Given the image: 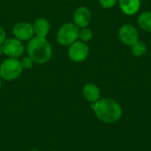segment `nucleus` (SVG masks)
I'll return each instance as SVG.
<instances>
[{"instance_id":"nucleus-1","label":"nucleus","mask_w":151,"mask_h":151,"mask_svg":"<svg viewBox=\"0 0 151 151\" xmlns=\"http://www.w3.org/2000/svg\"><path fill=\"white\" fill-rule=\"evenodd\" d=\"M91 107L93 108L96 117L105 123L116 122L122 115V109L120 105L116 101L110 98L99 99L96 103H92Z\"/></svg>"},{"instance_id":"nucleus-2","label":"nucleus","mask_w":151,"mask_h":151,"mask_svg":"<svg viewBox=\"0 0 151 151\" xmlns=\"http://www.w3.org/2000/svg\"><path fill=\"white\" fill-rule=\"evenodd\" d=\"M27 51L28 56L37 64L47 63L52 55V49L46 37H33L28 44Z\"/></svg>"},{"instance_id":"nucleus-3","label":"nucleus","mask_w":151,"mask_h":151,"mask_svg":"<svg viewBox=\"0 0 151 151\" xmlns=\"http://www.w3.org/2000/svg\"><path fill=\"white\" fill-rule=\"evenodd\" d=\"M20 61L17 58H7L0 65V77L5 81H13L22 73Z\"/></svg>"},{"instance_id":"nucleus-4","label":"nucleus","mask_w":151,"mask_h":151,"mask_svg":"<svg viewBox=\"0 0 151 151\" xmlns=\"http://www.w3.org/2000/svg\"><path fill=\"white\" fill-rule=\"evenodd\" d=\"M80 28L74 23H65L59 28L57 40L59 44L63 46H70L79 38Z\"/></svg>"},{"instance_id":"nucleus-5","label":"nucleus","mask_w":151,"mask_h":151,"mask_svg":"<svg viewBox=\"0 0 151 151\" xmlns=\"http://www.w3.org/2000/svg\"><path fill=\"white\" fill-rule=\"evenodd\" d=\"M89 53V48L86 42L76 41L72 43L68 49V57L73 62H82L87 59Z\"/></svg>"},{"instance_id":"nucleus-6","label":"nucleus","mask_w":151,"mask_h":151,"mask_svg":"<svg viewBox=\"0 0 151 151\" xmlns=\"http://www.w3.org/2000/svg\"><path fill=\"white\" fill-rule=\"evenodd\" d=\"M119 38L122 43L131 47L139 41V33L133 25L125 24L119 30Z\"/></svg>"},{"instance_id":"nucleus-7","label":"nucleus","mask_w":151,"mask_h":151,"mask_svg":"<svg viewBox=\"0 0 151 151\" xmlns=\"http://www.w3.org/2000/svg\"><path fill=\"white\" fill-rule=\"evenodd\" d=\"M2 46L4 54L12 58H17L20 57L24 51V46L22 42L17 38L6 39Z\"/></svg>"},{"instance_id":"nucleus-8","label":"nucleus","mask_w":151,"mask_h":151,"mask_svg":"<svg viewBox=\"0 0 151 151\" xmlns=\"http://www.w3.org/2000/svg\"><path fill=\"white\" fill-rule=\"evenodd\" d=\"M12 33L14 36L19 41L30 40L35 34L33 25L27 22H19L15 24L12 28Z\"/></svg>"},{"instance_id":"nucleus-9","label":"nucleus","mask_w":151,"mask_h":151,"mask_svg":"<svg viewBox=\"0 0 151 151\" xmlns=\"http://www.w3.org/2000/svg\"><path fill=\"white\" fill-rule=\"evenodd\" d=\"M91 12L90 11L85 7V6H81L76 9L73 14V23L80 28H84L87 27L91 21Z\"/></svg>"},{"instance_id":"nucleus-10","label":"nucleus","mask_w":151,"mask_h":151,"mask_svg":"<svg viewBox=\"0 0 151 151\" xmlns=\"http://www.w3.org/2000/svg\"><path fill=\"white\" fill-rule=\"evenodd\" d=\"M119 4L124 14L133 16L139 12L141 0H119Z\"/></svg>"},{"instance_id":"nucleus-11","label":"nucleus","mask_w":151,"mask_h":151,"mask_svg":"<svg viewBox=\"0 0 151 151\" xmlns=\"http://www.w3.org/2000/svg\"><path fill=\"white\" fill-rule=\"evenodd\" d=\"M33 29L36 36L46 37L50 32V22L44 18H38L33 24Z\"/></svg>"},{"instance_id":"nucleus-12","label":"nucleus","mask_w":151,"mask_h":151,"mask_svg":"<svg viewBox=\"0 0 151 151\" xmlns=\"http://www.w3.org/2000/svg\"><path fill=\"white\" fill-rule=\"evenodd\" d=\"M83 96L90 103H96L100 98V89L94 83H88L83 88Z\"/></svg>"},{"instance_id":"nucleus-13","label":"nucleus","mask_w":151,"mask_h":151,"mask_svg":"<svg viewBox=\"0 0 151 151\" xmlns=\"http://www.w3.org/2000/svg\"><path fill=\"white\" fill-rule=\"evenodd\" d=\"M138 26L142 30L151 33V12H143L138 17Z\"/></svg>"},{"instance_id":"nucleus-14","label":"nucleus","mask_w":151,"mask_h":151,"mask_svg":"<svg viewBox=\"0 0 151 151\" xmlns=\"http://www.w3.org/2000/svg\"><path fill=\"white\" fill-rule=\"evenodd\" d=\"M132 47V53L134 57H142L147 52V45L142 41H138Z\"/></svg>"},{"instance_id":"nucleus-15","label":"nucleus","mask_w":151,"mask_h":151,"mask_svg":"<svg viewBox=\"0 0 151 151\" xmlns=\"http://www.w3.org/2000/svg\"><path fill=\"white\" fill-rule=\"evenodd\" d=\"M93 37V33L89 28L84 27L80 29L79 31V38L81 39V42H87L88 41H90Z\"/></svg>"},{"instance_id":"nucleus-16","label":"nucleus","mask_w":151,"mask_h":151,"mask_svg":"<svg viewBox=\"0 0 151 151\" xmlns=\"http://www.w3.org/2000/svg\"><path fill=\"white\" fill-rule=\"evenodd\" d=\"M34 60L32 59L31 57H24L21 61H20V64H21V66L23 69H30L32 68L33 65H34Z\"/></svg>"},{"instance_id":"nucleus-17","label":"nucleus","mask_w":151,"mask_h":151,"mask_svg":"<svg viewBox=\"0 0 151 151\" xmlns=\"http://www.w3.org/2000/svg\"><path fill=\"white\" fill-rule=\"evenodd\" d=\"M101 6L104 9H111L114 7L118 2V0H98Z\"/></svg>"},{"instance_id":"nucleus-18","label":"nucleus","mask_w":151,"mask_h":151,"mask_svg":"<svg viewBox=\"0 0 151 151\" xmlns=\"http://www.w3.org/2000/svg\"><path fill=\"white\" fill-rule=\"evenodd\" d=\"M6 40V35H5V32L4 30L3 29V27H0V44L2 45L4 41Z\"/></svg>"},{"instance_id":"nucleus-19","label":"nucleus","mask_w":151,"mask_h":151,"mask_svg":"<svg viewBox=\"0 0 151 151\" xmlns=\"http://www.w3.org/2000/svg\"><path fill=\"white\" fill-rule=\"evenodd\" d=\"M4 53V51H3V46L0 44V55H2Z\"/></svg>"},{"instance_id":"nucleus-20","label":"nucleus","mask_w":151,"mask_h":151,"mask_svg":"<svg viewBox=\"0 0 151 151\" xmlns=\"http://www.w3.org/2000/svg\"><path fill=\"white\" fill-rule=\"evenodd\" d=\"M1 77H0V88H1V86H2V81H1Z\"/></svg>"},{"instance_id":"nucleus-21","label":"nucleus","mask_w":151,"mask_h":151,"mask_svg":"<svg viewBox=\"0 0 151 151\" xmlns=\"http://www.w3.org/2000/svg\"><path fill=\"white\" fill-rule=\"evenodd\" d=\"M30 151H40V150H30Z\"/></svg>"},{"instance_id":"nucleus-22","label":"nucleus","mask_w":151,"mask_h":151,"mask_svg":"<svg viewBox=\"0 0 151 151\" xmlns=\"http://www.w3.org/2000/svg\"><path fill=\"white\" fill-rule=\"evenodd\" d=\"M54 151H56V150H54Z\"/></svg>"}]
</instances>
